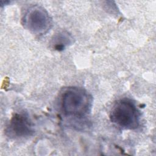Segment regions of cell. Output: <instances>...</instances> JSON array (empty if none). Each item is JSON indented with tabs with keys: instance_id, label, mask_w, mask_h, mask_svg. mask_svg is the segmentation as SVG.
I'll return each instance as SVG.
<instances>
[{
	"instance_id": "7a4b0ae2",
	"label": "cell",
	"mask_w": 156,
	"mask_h": 156,
	"mask_svg": "<svg viewBox=\"0 0 156 156\" xmlns=\"http://www.w3.org/2000/svg\"><path fill=\"white\" fill-rule=\"evenodd\" d=\"M110 117L112 122L124 129H135L139 125V112L129 99H121L116 102Z\"/></svg>"
},
{
	"instance_id": "277c9868",
	"label": "cell",
	"mask_w": 156,
	"mask_h": 156,
	"mask_svg": "<svg viewBox=\"0 0 156 156\" xmlns=\"http://www.w3.org/2000/svg\"><path fill=\"white\" fill-rule=\"evenodd\" d=\"M34 132L32 125L28 116L24 113L15 114L10 119L7 128L8 136L13 138L30 136Z\"/></svg>"
},
{
	"instance_id": "3957f363",
	"label": "cell",
	"mask_w": 156,
	"mask_h": 156,
	"mask_svg": "<svg viewBox=\"0 0 156 156\" xmlns=\"http://www.w3.org/2000/svg\"><path fill=\"white\" fill-rule=\"evenodd\" d=\"M24 26L37 35L44 34L49 30L51 20L45 9L41 7L34 6L30 8L23 18Z\"/></svg>"
},
{
	"instance_id": "6da1fadb",
	"label": "cell",
	"mask_w": 156,
	"mask_h": 156,
	"mask_svg": "<svg viewBox=\"0 0 156 156\" xmlns=\"http://www.w3.org/2000/svg\"><path fill=\"white\" fill-rule=\"evenodd\" d=\"M92 97L83 89L70 87L62 94V107L63 111L68 116L82 117L91 110Z\"/></svg>"
},
{
	"instance_id": "5b68a950",
	"label": "cell",
	"mask_w": 156,
	"mask_h": 156,
	"mask_svg": "<svg viewBox=\"0 0 156 156\" xmlns=\"http://www.w3.org/2000/svg\"><path fill=\"white\" fill-rule=\"evenodd\" d=\"M72 39L68 32H62L54 37L52 39V45L55 50L62 51L66 46L71 43Z\"/></svg>"
}]
</instances>
